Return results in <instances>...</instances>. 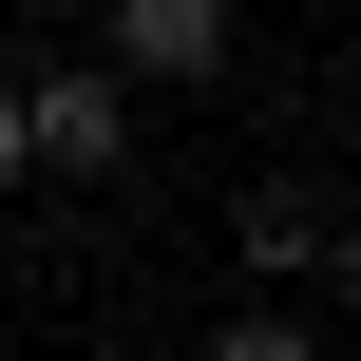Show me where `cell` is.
<instances>
[{"label": "cell", "mask_w": 361, "mask_h": 361, "mask_svg": "<svg viewBox=\"0 0 361 361\" xmlns=\"http://www.w3.org/2000/svg\"><path fill=\"white\" fill-rule=\"evenodd\" d=\"M19 114H38V171H57V190H114V171H133L152 76H114V57H38V76H19Z\"/></svg>", "instance_id": "cell-1"}, {"label": "cell", "mask_w": 361, "mask_h": 361, "mask_svg": "<svg viewBox=\"0 0 361 361\" xmlns=\"http://www.w3.org/2000/svg\"><path fill=\"white\" fill-rule=\"evenodd\" d=\"M228 228H247V267H267V286H324V305L361 324V209H324V190L286 171V190H247Z\"/></svg>", "instance_id": "cell-2"}, {"label": "cell", "mask_w": 361, "mask_h": 361, "mask_svg": "<svg viewBox=\"0 0 361 361\" xmlns=\"http://www.w3.org/2000/svg\"><path fill=\"white\" fill-rule=\"evenodd\" d=\"M228 0H95V57L114 76H152V95H190V76H228Z\"/></svg>", "instance_id": "cell-3"}, {"label": "cell", "mask_w": 361, "mask_h": 361, "mask_svg": "<svg viewBox=\"0 0 361 361\" xmlns=\"http://www.w3.org/2000/svg\"><path fill=\"white\" fill-rule=\"evenodd\" d=\"M209 343H228V361H305V343H324V305H286V286H267V305H228Z\"/></svg>", "instance_id": "cell-4"}, {"label": "cell", "mask_w": 361, "mask_h": 361, "mask_svg": "<svg viewBox=\"0 0 361 361\" xmlns=\"http://www.w3.org/2000/svg\"><path fill=\"white\" fill-rule=\"evenodd\" d=\"M19 171H38V114H19V76H0V190H19Z\"/></svg>", "instance_id": "cell-5"}, {"label": "cell", "mask_w": 361, "mask_h": 361, "mask_svg": "<svg viewBox=\"0 0 361 361\" xmlns=\"http://www.w3.org/2000/svg\"><path fill=\"white\" fill-rule=\"evenodd\" d=\"M0 19H95V0H0Z\"/></svg>", "instance_id": "cell-6"}]
</instances>
